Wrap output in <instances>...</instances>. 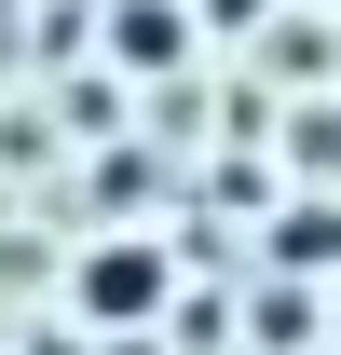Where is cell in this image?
Returning a JSON list of instances; mask_svg holds the SVG:
<instances>
[{"label":"cell","instance_id":"obj_1","mask_svg":"<svg viewBox=\"0 0 341 355\" xmlns=\"http://www.w3.org/2000/svg\"><path fill=\"white\" fill-rule=\"evenodd\" d=\"M82 301L96 314H150V301H164V260H150V246H110V260L82 273Z\"/></svg>","mask_w":341,"mask_h":355}]
</instances>
